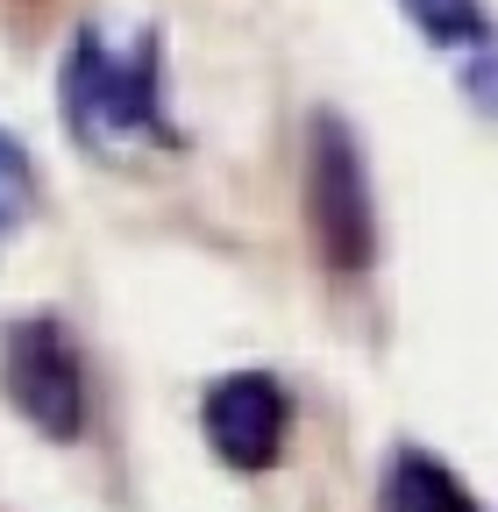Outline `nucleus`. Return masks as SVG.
Segmentation results:
<instances>
[{"mask_svg":"<svg viewBox=\"0 0 498 512\" xmlns=\"http://www.w3.org/2000/svg\"><path fill=\"white\" fill-rule=\"evenodd\" d=\"M0 384H8L15 413L50 434V441H79L86 434V363H79V342L65 320L50 313H29L0 335Z\"/></svg>","mask_w":498,"mask_h":512,"instance_id":"obj_3","label":"nucleus"},{"mask_svg":"<svg viewBox=\"0 0 498 512\" xmlns=\"http://www.w3.org/2000/svg\"><path fill=\"white\" fill-rule=\"evenodd\" d=\"M399 8L413 15V29L463 64V79L477 93V107L491 100V15H484V0H399Z\"/></svg>","mask_w":498,"mask_h":512,"instance_id":"obj_5","label":"nucleus"},{"mask_svg":"<svg viewBox=\"0 0 498 512\" xmlns=\"http://www.w3.org/2000/svg\"><path fill=\"white\" fill-rule=\"evenodd\" d=\"M385 512H484V498L434 456V448H399L385 470Z\"/></svg>","mask_w":498,"mask_h":512,"instance_id":"obj_6","label":"nucleus"},{"mask_svg":"<svg viewBox=\"0 0 498 512\" xmlns=\"http://www.w3.org/2000/svg\"><path fill=\"white\" fill-rule=\"evenodd\" d=\"M306 221L328 256V271H363L378 249V207H370L363 143L342 114H321L306 136Z\"/></svg>","mask_w":498,"mask_h":512,"instance_id":"obj_2","label":"nucleus"},{"mask_svg":"<svg viewBox=\"0 0 498 512\" xmlns=\"http://www.w3.org/2000/svg\"><path fill=\"white\" fill-rule=\"evenodd\" d=\"M57 107L65 128L93 157H150L171 150L178 128L164 107V43L143 15H86L57 64Z\"/></svg>","mask_w":498,"mask_h":512,"instance_id":"obj_1","label":"nucleus"},{"mask_svg":"<svg viewBox=\"0 0 498 512\" xmlns=\"http://www.w3.org/2000/svg\"><path fill=\"white\" fill-rule=\"evenodd\" d=\"M207 448L228 470H271L285 456V427H292V392L271 370H228L207 384L200 399Z\"/></svg>","mask_w":498,"mask_h":512,"instance_id":"obj_4","label":"nucleus"},{"mask_svg":"<svg viewBox=\"0 0 498 512\" xmlns=\"http://www.w3.org/2000/svg\"><path fill=\"white\" fill-rule=\"evenodd\" d=\"M36 214V157L15 128H0V235H15Z\"/></svg>","mask_w":498,"mask_h":512,"instance_id":"obj_7","label":"nucleus"}]
</instances>
